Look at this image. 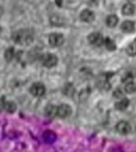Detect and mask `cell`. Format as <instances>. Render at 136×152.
Masks as SVG:
<instances>
[{
  "label": "cell",
  "mask_w": 136,
  "mask_h": 152,
  "mask_svg": "<svg viewBox=\"0 0 136 152\" xmlns=\"http://www.w3.org/2000/svg\"><path fill=\"white\" fill-rule=\"evenodd\" d=\"M12 40H13L16 44L27 46V45L32 43V41H33V36H32L30 30L20 29V30H17V31L13 32V34H12Z\"/></svg>",
  "instance_id": "obj_1"
},
{
  "label": "cell",
  "mask_w": 136,
  "mask_h": 152,
  "mask_svg": "<svg viewBox=\"0 0 136 152\" xmlns=\"http://www.w3.org/2000/svg\"><path fill=\"white\" fill-rule=\"evenodd\" d=\"M65 42V37L59 32H53L49 36V44L51 47H59Z\"/></svg>",
  "instance_id": "obj_2"
},
{
  "label": "cell",
  "mask_w": 136,
  "mask_h": 152,
  "mask_svg": "<svg viewBox=\"0 0 136 152\" xmlns=\"http://www.w3.org/2000/svg\"><path fill=\"white\" fill-rule=\"evenodd\" d=\"M17 110V105L15 102L13 101H7L5 98H0V110H5V112L13 114Z\"/></svg>",
  "instance_id": "obj_3"
},
{
  "label": "cell",
  "mask_w": 136,
  "mask_h": 152,
  "mask_svg": "<svg viewBox=\"0 0 136 152\" xmlns=\"http://www.w3.org/2000/svg\"><path fill=\"white\" fill-rule=\"evenodd\" d=\"M30 93L36 97H42L46 93V88L42 83H34L29 89Z\"/></svg>",
  "instance_id": "obj_4"
},
{
  "label": "cell",
  "mask_w": 136,
  "mask_h": 152,
  "mask_svg": "<svg viewBox=\"0 0 136 152\" xmlns=\"http://www.w3.org/2000/svg\"><path fill=\"white\" fill-rule=\"evenodd\" d=\"M57 61H58L57 56H56V55H54V54H51V53L45 54L44 56L42 57V63L46 68L54 67V66L57 65Z\"/></svg>",
  "instance_id": "obj_5"
},
{
  "label": "cell",
  "mask_w": 136,
  "mask_h": 152,
  "mask_svg": "<svg viewBox=\"0 0 136 152\" xmlns=\"http://www.w3.org/2000/svg\"><path fill=\"white\" fill-rule=\"evenodd\" d=\"M88 42L94 46H102L104 44V38L100 32H92L88 36Z\"/></svg>",
  "instance_id": "obj_6"
},
{
  "label": "cell",
  "mask_w": 136,
  "mask_h": 152,
  "mask_svg": "<svg viewBox=\"0 0 136 152\" xmlns=\"http://www.w3.org/2000/svg\"><path fill=\"white\" fill-rule=\"evenodd\" d=\"M72 114V108L70 105L65 103H63L60 104L59 106H57V116L61 119H65V118H68L70 115Z\"/></svg>",
  "instance_id": "obj_7"
},
{
  "label": "cell",
  "mask_w": 136,
  "mask_h": 152,
  "mask_svg": "<svg viewBox=\"0 0 136 152\" xmlns=\"http://www.w3.org/2000/svg\"><path fill=\"white\" fill-rule=\"evenodd\" d=\"M116 128V131L121 134H128L131 130V127H130V124L127 122V121H119V123L115 126Z\"/></svg>",
  "instance_id": "obj_8"
},
{
  "label": "cell",
  "mask_w": 136,
  "mask_h": 152,
  "mask_svg": "<svg viewBox=\"0 0 136 152\" xmlns=\"http://www.w3.org/2000/svg\"><path fill=\"white\" fill-rule=\"evenodd\" d=\"M57 139V135L52 130H45L43 132V140L47 144H53Z\"/></svg>",
  "instance_id": "obj_9"
},
{
  "label": "cell",
  "mask_w": 136,
  "mask_h": 152,
  "mask_svg": "<svg viewBox=\"0 0 136 152\" xmlns=\"http://www.w3.org/2000/svg\"><path fill=\"white\" fill-rule=\"evenodd\" d=\"M80 19L85 23H90L95 20V14L89 10H83L80 14Z\"/></svg>",
  "instance_id": "obj_10"
},
{
  "label": "cell",
  "mask_w": 136,
  "mask_h": 152,
  "mask_svg": "<svg viewBox=\"0 0 136 152\" xmlns=\"http://www.w3.org/2000/svg\"><path fill=\"white\" fill-rule=\"evenodd\" d=\"M45 115L50 119L55 118L57 116V106L53 105V104H48L45 107Z\"/></svg>",
  "instance_id": "obj_11"
},
{
  "label": "cell",
  "mask_w": 136,
  "mask_h": 152,
  "mask_svg": "<svg viewBox=\"0 0 136 152\" xmlns=\"http://www.w3.org/2000/svg\"><path fill=\"white\" fill-rule=\"evenodd\" d=\"M121 28L124 32H127V34H130V32H133L134 29H135V25L132 21L130 20H127V21H124L121 25Z\"/></svg>",
  "instance_id": "obj_12"
},
{
  "label": "cell",
  "mask_w": 136,
  "mask_h": 152,
  "mask_svg": "<svg viewBox=\"0 0 136 152\" xmlns=\"http://www.w3.org/2000/svg\"><path fill=\"white\" fill-rule=\"evenodd\" d=\"M63 93L68 97H72L75 93V87L73 86V83H65L63 88Z\"/></svg>",
  "instance_id": "obj_13"
},
{
  "label": "cell",
  "mask_w": 136,
  "mask_h": 152,
  "mask_svg": "<svg viewBox=\"0 0 136 152\" xmlns=\"http://www.w3.org/2000/svg\"><path fill=\"white\" fill-rule=\"evenodd\" d=\"M121 12H123L124 15L131 16V15H133L134 12H135V7H134V5L132 4L131 2H128V3H126V4L123 7V10H121Z\"/></svg>",
  "instance_id": "obj_14"
},
{
  "label": "cell",
  "mask_w": 136,
  "mask_h": 152,
  "mask_svg": "<svg viewBox=\"0 0 136 152\" xmlns=\"http://www.w3.org/2000/svg\"><path fill=\"white\" fill-rule=\"evenodd\" d=\"M119 23V18L115 15H109L106 18V24L108 27H114L116 26V24Z\"/></svg>",
  "instance_id": "obj_15"
},
{
  "label": "cell",
  "mask_w": 136,
  "mask_h": 152,
  "mask_svg": "<svg viewBox=\"0 0 136 152\" xmlns=\"http://www.w3.org/2000/svg\"><path fill=\"white\" fill-rule=\"evenodd\" d=\"M129 100L128 99H121V101H117L116 103H115V108H116L117 110H127V107L129 106Z\"/></svg>",
  "instance_id": "obj_16"
},
{
  "label": "cell",
  "mask_w": 136,
  "mask_h": 152,
  "mask_svg": "<svg viewBox=\"0 0 136 152\" xmlns=\"http://www.w3.org/2000/svg\"><path fill=\"white\" fill-rule=\"evenodd\" d=\"M50 22L55 26H61L63 24V18L58 15H53L50 18Z\"/></svg>",
  "instance_id": "obj_17"
},
{
  "label": "cell",
  "mask_w": 136,
  "mask_h": 152,
  "mask_svg": "<svg viewBox=\"0 0 136 152\" xmlns=\"http://www.w3.org/2000/svg\"><path fill=\"white\" fill-rule=\"evenodd\" d=\"M104 45H105V47H106L107 50H109V51H114L115 49H116V45H115V43L109 38H106L104 40Z\"/></svg>",
  "instance_id": "obj_18"
},
{
  "label": "cell",
  "mask_w": 136,
  "mask_h": 152,
  "mask_svg": "<svg viewBox=\"0 0 136 152\" xmlns=\"http://www.w3.org/2000/svg\"><path fill=\"white\" fill-rule=\"evenodd\" d=\"M4 57L7 61H13V58L15 57V49L13 47H9V48L7 49V51L4 52Z\"/></svg>",
  "instance_id": "obj_19"
},
{
  "label": "cell",
  "mask_w": 136,
  "mask_h": 152,
  "mask_svg": "<svg viewBox=\"0 0 136 152\" xmlns=\"http://www.w3.org/2000/svg\"><path fill=\"white\" fill-rule=\"evenodd\" d=\"M125 91L127 92L128 94H133L136 92V85L132 81L130 83H127L125 86Z\"/></svg>",
  "instance_id": "obj_20"
},
{
  "label": "cell",
  "mask_w": 136,
  "mask_h": 152,
  "mask_svg": "<svg viewBox=\"0 0 136 152\" xmlns=\"http://www.w3.org/2000/svg\"><path fill=\"white\" fill-rule=\"evenodd\" d=\"M127 53L129 55H131V56H135L136 55V41H134L133 43H131V44L128 46Z\"/></svg>",
  "instance_id": "obj_21"
},
{
  "label": "cell",
  "mask_w": 136,
  "mask_h": 152,
  "mask_svg": "<svg viewBox=\"0 0 136 152\" xmlns=\"http://www.w3.org/2000/svg\"><path fill=\"white\" fill-rule=\"evenodd\" d=\"M134 76L132 75L131 74V72H128V73H126L125 75H124V77H123V81L124 83H130V81H131V79L133 78Z\"/></svg>",
  "instance_id": "obj_22"
},
{
  "label": "cell",
  "mask_w": 136,
  "mask_h": 152,
  "mask_svg": "<svg viewBox=\"0 0 136 152\" xmlns=\"http://www.w3.org/2000/svg\"><path fill=\"white\" fill-rule=\"evenodd\" d=\"M121 95H123V92H121V89H116L114 91V93H113V96H114L115 98H121Z\"/></svg>",
  "instance_id": "obj_23"
},
{
  "label": "cell",
  "mask_w": 136,
  "mask_h": 152,
  "mask_svg": "<svg viewBox=\"0 0 136 152\" xmlns=\"http://www.w3.org/2000/svg\"><path fill=\"white\" fill-rule=\"evenodd\" d=\"M55 3H56L57 7H63V0H55Z\"/></svg>",
  "instance_id": "obj_24"
},
{
  "label": "cell",
  "mask_w": 136,
  "mask_h": 152,
  "mask_svg": "<svg viewBox=\"0 0 136 152\" xmlns=\"http://www.w3.org/2000/svg\"><path fill=\"white\" fill-rule=\"evenodd\" d=\"M2 13V7H1V5H0V14Z\"/></svg>",
  "instance_id": "obj_25"
},
{
  "label": "cell",
  "mask_w": 136,
  "mask_h": 152,
  "mask_svg": "<svg viewBox=\"0 0 136 152\" xmlns=\"http://www.w3.org/2000/svg\"><path fill=\"white\" fill-rule=\"evenodd\" d=\"M1 32H2V27L0 26V34H1Z\"/></svg>",
  "instance_id": "obj_26"
},
{
  "label": "cell",
  "mask_w": 136,
  "mask_h": 152,
  "mask_svg": "<svg viewBox=\"0 0 136 152\" xmlns=\"http://www.w3.org/2000/svg\"><path fill=\"white\" fill-rule=\"evenodd\" d=\"M129 1H134V0H129Z\"/></svg>",
  "instance_id": "obj_27"
}]
</instances>
